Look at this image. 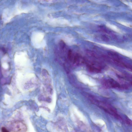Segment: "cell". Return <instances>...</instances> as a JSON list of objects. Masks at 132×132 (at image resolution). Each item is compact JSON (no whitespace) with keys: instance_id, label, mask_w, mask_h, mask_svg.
Listing matches in <instances>:
<instances>
[{"instance_id":"cell-1","label":"cell","mask_w":132,"mask_h":132,"mask_svg":"<svg viewBox=\"0 0 132 132\" xmlns=\"http://www.w3.org/2000/svg\"><path fill=\"white\" fill-rule=\"evenodd\" d=\"M89 99L93 104L103 109L105 112L114 116L119 120H122L121 117L118 114L117 110L114 107L105 102L98 100L92 96H88Z\"/></svg>"},{"instance_id":"cell-2","label":"cell","mask_w":132,"mask_h":132,"mask_svg":"<svg viewBox=\"0 0 132 132\" xmlns=\"http://www.w3.org/2000/svg\"><path fill=\"white\" fill-rule=\"evenodd\" d=\"M10 129L13 132H26L27 129L26 125L20 121L12 122L10 124Z\"/></svg>"},{"instance_id":"cell-3","label":"cell","mask_w":132,"mask_h":132,"mask_svg":"<svg viewBox=\"0 0 132 132\" xmlns=\"http://www.w3.org/2000/svg\"><path fill=\"white\" fill-rule=\"evenodd\" d=\"M103 84L104 86L108 88H120L121 87L119 83L112 79H109L104 80Z\"/></svg>"},{"instance_id":"cell-4","label":"cell","mask_w":132,"mask_h":132,"mask_svg":"<svg viewBox=\"0 0 132 132\" xmlns=\"http://www.w3.org/2000/svg\"><path fill=\"white\" fill-rule=\"evenodd\" d=\"M87 69L91 72L97 73L101 71V67L99 65H96L93 63H88L87 65Z\"/></svg>"},{"instance_id":"cell-5","label":"cell","mask_w":132,"mask_h":132,"mask_svg":"<svg viewBox=\"0 0 132 132\" xmlns=\"http://www.w3.org/2000/svg\"><path fill=\"white\" fill-rule=\"evenodd\" d=\"M2 132H10L5 127H2L1 128Z\"/></svg>"}]
</instances>
